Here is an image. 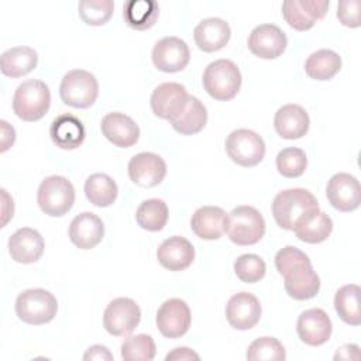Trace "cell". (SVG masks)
Returning <instances> with one entry per match:
<instances>
[{"label": "cell", "mask_w": 361, "mask_h": 361, "mask_svg": "<svg viewBox=\"0 0 361 361\" xmlns=\"http://www.w3.org/2000/svg\"><path fill=\"white\" fill-rule=\"evenodd\" d=\"M275 267L283 276V286L290 298L307 300L317 295L320 278L303 251L293 245L281 248L275 255Z\"/></svg>", "instance_id": "1"}, {"label": "cell", "mask_w": 361, "mask_h": 361, "mask_svg": "<svg viewBox=\"0 0 361 361\" xmlns=\"http://www.w3.org/2000/svg\"><path fill=\"white\" fill-rule=\"evenodd\" d=\"M317 209L319 203L313 193L302 188L282 190L272 202V216L283 230H293L305 214Z\"/></svg>", "instance_id": "2"}, {"label": "cell", "mask_w": 361, "mask_h": 361, "mask_svg": "<svg viewBox=\"0 0 361 361\" xmlns=\"http://www.w3.org/2000/svg\"><path fill=\"white\" fill-rule=\"evenodd\" d=\"M51 92L42 80L30 79L18 85L13 96V111L24 121H38L49 110Z\"/></svg>", "instance_id": "3"}, {"label": "cell", "mask_w": 361, "mask_h": 361, "mask_svg": "<svg viewBox=\"0 0 361 361\" xmlns=\"http://www.w3.org/2000/svg\"><path fill=\"white\" fill-rule=\"evenodd\" d=\"M202 82L209 96L220 102H227L238 93L241 73L233 61L217 59L206 66Z\"/></svg>", "instance_id": "4"}, {"label": "cell", "mask_w": 361, "mask_h": 361, "mask_svg": "<svg viewBox=\"0 0 361 361\" xmlns=\"http://www.w3.org/2000/svg\"><path fill=\"white\" fill-rule=\"evenodd\" d=\"M56 298L45 289L35 288L21 292L16 299V313L27 324H47L56 316Z\"/></svg>", "instance_id": "5"}, {"label": "cell", "mask_w": 361, "mask_h": 361, "mask_svg": "<svg viewBox=\"0 0 361 361\" xmlns=\"http://www.w3.org/2000/svg\"><path fill=\"white\" fill-rule=\"evenodd\" d=\"M37 202L45 214L61 217L66 214L75 203V188L65 176H48L38 188Z\"/></svg>", "instance_id": "6"}, {"label": "cell", "mask_w": 361, "mask_h": 361, "mask_svg": "<svg viewBox=\"0 0 361 361\" xmlns=\"http://www.w3.org/2000/svg\"><path fill=\"white\" fill-rule=\"evenodd\" d=\"M228 238L237 245H254L265 234V220L252 206H237L228 213Z\"/></svg>", "instance_id": "7"}, {"label": "cell", "mask_w": 361, "mask_h": 361, "mask_svg": "<svg viewBox=\"0 0 361 361\" xmlns=\"http://www.w3.org/2000/svg\"><path fill=\"white\" fill-rule=\"evenodd\" d=\"M61 100L75 109L90 107L99 96V83L93 73L73 69L65 73L59 86Z\"/></svg>", "instance_id": "8"}, {"label": "cell", "mask_w": 361, "mask_h": 361, "mask_svg": "<svg viewBox=\"0 0 361 361\" xmlns=\"http://www.w3.org/2000/svg\"><path fill=\"white\" fill-rule=\"evenodd\" d=\"M226 152L228 158L240 166H255L265 157V142L255 131L238 128L226 138Z\"/></svg>", "instance_id": "9"}, {"label": "cell", "mask_w": 361, "mask_h": 361, "mask_svg": "<svg viewBox=\"0 0 361 361\" xmlns=\"http://www.w3.org/2000/svg\"><path fill=\"white\" fill-rule=\"evenodd\" d=\"M141 320L140 306L130 298H116L104 309L103 326L106 331L116 337L130 334Z\"/></svg>", "instance_id": "10"}, {"label": "cell", "mask_w": 361, "mask_h": 361, "mask_svg": "<svg viewBox=\"0 0 361 361\" xmlns=\"http://www.w3.org/2000/svg\"><path fill=\"white\" fill-rule=\"evenodd\" d=\"M152 63L158 71L175 73L183 71L190 61L188 44L178 37H164L152 48Z\"/></svg>", "instance_id": "11"}, {"label": "cell", "mask_w": 361, "mask_h": 361, "mask_svg": "<svg viewBox=\"0 0 361 361\" xmlns=\"http://www.w3.org/2000/svg\"><path fill=\"white\" fill-rule=\"evenodd\" d=\"M157 327L166 338H179L188 333L192 322L190 309L182 299L165 300L157 312Z\"/></svg>", "instance_id": "12"}, {"label": "cell", "mask_w": 361, "mask_h": 361, "mask_svg": "<svg viewBox=\"0 0 361 361\" xmlns=\"http://www.w3.org/2000/svg\"><path fill=\"white\" fill-rule=\"evenodd\" d=\"M188 99L189 94L183 85L176 82H165L154 89L149 104L157 117L171 121L182 113Z\"/></svg>", "instance_id": "13"}, {"label": "cell", "mask_w": 361, "mask_h": 361, "mask_svg": "<svg viewBox=\"0 0 361 361\" xmlns=\"http://www.w3.org/2000/svg\"><path fill=\"white\" fill-rule=\"evenodd\" d=\"M329 4V0H286L282 3V16L293 30L307 31L326 16Z\"/></svg>", "instance_id": "14"}, {"label": "cell", "mask_w": 361, "mask_h": 361, "mask_svg": "<svg viewBox=\"0 0 361 361\" xmlns=\"http://www.w3.org/2000/svg\"><path fill=\"white\" fill-rule=\"evenodd\" d=\"M247 45L255 56L262 59H275L286 49L288 38L278 25L259 24L251 31Z\"/></svg>", "instance_id": "15"}, {"label": "cell", "mask_w": 361, "mask_h": 361, "mask_svg": "<svg viewBox=\"0 0 361 361\" xmlns=\"http://www.w3.org/2000/svg\"><path fill=\"white\" fill-rule=\"evenodd\" d=\"M330 204L340 212H353L361 203V186L355 176L340 172L330 178L326 188Z\"/></svg>", "instance_id": "16"}, {"label": "cell", "mask_w": 361, "mask_h": 361, "mask_svg": "<svg viewBox=\"0 0 361 361\" xmlns=\"http://www.w3.org/2000/svg\"><path fill=\"white\" fill-rule=\"evenodd\" d=\"M130 179L142 188L159 185L166 175V164L162 157L154 152H140L134 155L127 166Z\"/></svg>", "instance_id": "17"}, {"label": "cell", "mask_w": 361, "mask_h": 361, "mask_svg": "<svg viewBox=\"0 0 361 361\" xmlns=\"http://www.w3.org/2000/svg\"><path fill=\"white\" fill-rule=\"evenodd\" d=\"M261 303L257 296L248 292L233 295L226 305V317L231 327L250 330L261 319Z\"/></svg>", "instance_id": "18"}, {"label": "cell", "mask_w": 361, "mask_h": 361, "mask_svg": "<svg viewBox=\"0 0 361 361\" xmlns=\"http://www.w3.org/2000/svg\"><path fill=\"white\" fill-rule=\"evenodd\" d=\"M331 320L327 316V313L323 309H307L303 313H300L298 323H296V331L299 338L312 347H317L329 341L331 336Z\"/></svg>", "instance_id": "19"}, {"label": "cell", "mask_w": 361, "mask_h": 361, "mask_svg": "<svg viewBox=\"0 0 361 361\" xmlns=\"http://www.w3.org/2000/svg\"><path fill=\"white\" fill-rule=\"evenodd\" d=\"M102 134L113 145L120 148L133 147L140 138V127L124 113L113 111L102 118Z\"/></svg>", "instance_id": "20"}, {"label": "cell", "mask_w": 361, "mask_h": 361, "mask_svg": "<svg viewBox=\"0 0 361 361\" xmlns=\"http://www.w3.org/2000/svg\"><path fill=\"white\" fill-rule=\"evenodd\" d=\"M44 247L42 235L31 227L18 228L8 238V252L18 264L37 262L44 254Z\"/></svg>", "instance_id": "21"}, {"label": "cell", "mask_w": 361, "mask_h": 361, "mask_svg": "<svg viewBox=\"0 0 361 361\" xmlns=\"http://www.w3.org/2000/svg\"><path fill=\"white\" fill-rule=\"evenodd\" d=\"M158 262L169 271L178 272L189 268L195 259V248L189 240L172 235L161 243L157 250Z\"/></svg>", "instance_id": "22"}, {"label": "cell", "mask_w": 361, "mask_h": 361, "mask_svg": "<svg viewBox=\"0 0 361 361\" xmlns=\"http://www.w3.org/2000/svg\"><path fill=\"white\" fill-rule=\"evenodd\" d=\"M228 214L219 206H202L199 207L192 219V231L202 240H217L227 233Z\"/></svg>", "instance_id": "23"}, {"label": "cell", "mask_w": 361, "mask_h": 361, "mask_svg": "<svg viewBox=\"0 0 361 361\" xmlns=\"http://www.w3.org/2000/svg\"><path fill=\"white\" fill-rule=\"evenodd\" d=\"M103 221L92 212L78 214L69 224V238L80 250L94 248L103 240Z\"/></svg>", "instance_id": "24"}, {"label": "cell", "mask_w": 361, "mask_h": 361, "mask_svg": "<svg viewBox=\"0 0 361 361\" xmlns=\"http://www.w3.org/2000/svg\"><path fill=\"white\" fill-rule=\"evenodd\" d=\"M309 126V114L299 104H285L276 110L274 117L275 131L285 140L302 138L307 133Z\"/></svg>", "instance_id": "25"}, {"label": "cell", "mask_w": 361, "mask_h": 361, "mask_svg": "<svg viewBox=\"0 0 361 361\" xmlns=\"http://www.w3.org/2000/svg\"><path fill=\"white\" fill-rule=\"evenodd\" d=\"M231 30L228 23L221 18L210 17L202 20L193 30V38L197 48L203 52H216L228 42Z\"/></svg>", "instance_id": "26"}, {"label": "cell", "mask_w": 361, "mask_h": 361, "mask_svg": "<svg viewBox=\"0 0 361 361\" xmlns=\"http://www.w3.org/2000/svg\"><path fill=\"white\" fill-rule=\"evenodd\" d=\"M52 142L62 149H76L85 141L86 131L82 121L72 114H61L51 123Z\"/></svg>", "instance_id": "27"}, {"label": "cell", "mask_w": 361, "mask_h": 361, "mask_svg": "<svg viewBox=\"0 0 361 361\" xmlns=\"http://www.w3.org/2000/svg\"><path fill=\"white\" fill-rule=\"evenodd\" d=\"M296 237L307 244H319L327 240L333 231V221L322 210H313L305 214L293 227Z\"/></svg>", "instance_id": "28"}, {"label": "cell", "mask_w": 361, "mask_h": 361, "mask_svg": "<svg viewBox=\"0 0 361 361\" xmlns=\"http://www.w3.org/2000/svg\"><path fill=\"white\" fill-rule=\"evenodd\" d=\"M38 62L37 52L30 47H13L0 56L1 73L8 78H20L35 69Z\"/></svg>", "instance_id": "29"}, {"label": "cell", "mask_w": 361, "mask_h": 361, "mask_svg": "<svg viewBox=\"0 0 361 361\" xmlns=\"http://www.w3.org/2000/svg\"><path fill=\"white\" fill-rule=\"evenodd\" d=\"M169 123L179 134L192 135L204 128L207 123V110L197 97L189 94L188 103L182 113Z\"/></svg>", "instance_id": "30"}, {"label": "cell", "mask_w": 361, "mask_h": 361, "mask_svg": "<svg viewBox=\"0 0 361 361\" xmlns=\"http://www.w3.org/2000/svg\"><path fill=\"white\" fill-rule=\"evenodd\" d=\"M159 16V6L154 0H130L123 6L126 24L138 31L151 28Z\"/></svg>", "instance_id": "31"}, {"label": "cell", "mask_w": 361, "mask_h": 361, "mask_svg": "<svg viewBox=\"0 0 361 361\" xmlns=\"http://www.w3.org/2000/svg\"><path fill=\"white\" fill-rule=\"evenodd\" d=\"M341 69V58L331 49H319L305 62V72L314 80H330Z\"/></svg>", "instance_id": "32"}, {"label": "cell", "mask_w": 361, "mask_h": 361, "mask_svg": "<svg viewBox=\"0 0 361 361\" xmlns=\"http://www.w3.org/2000/svg\"><path fill=\"white\" fill-rule=\"evenodd\" d=\"M360 293L361 289L358 285L348 283L341 286L334 295V309L338 317L350 326H358L361 323Z\"/></svg>", "instance_id": "33"}, {"label": "cell", "mask_w": 361, "mask_h": 361, "mask_svg": "<svg viewBox=\"0 0 361 361\" xmlns=\"http://www.w3.org/2000/svg\"><path fill=\"white\" fill-rule=\"evenodd\" d=\"M85 195L87 200L97 207H109L114 203L118 188L106 173H93L85 182Z\"/></svg>", "instance_id": "34"}, {"label": "cell", "mask_w": 361, "mask_h": 361, "mask_svg": "<svg viewBox=\"0 0 361 361\" xmlns=\"http://www.w3.org/2000/svg\"><path fill=\"white\" fill-rule=\"evenodd\" d=\"M168 216V206L161 199H147L135 212L138 226L147 231H161L166 226Z\"/></svg>", "instance_id": "35"}, {"label": "cell", "mask_w": 361, "mask_h": 361, "mask_svg": "<svg viewBox=\"0 0 361 361\" xmlns=\"http://www.w3.org/2000/svg\"><path fill=\"white\" fill-rule=\"evenodd\" d=\"M155 353V343L149 334L130 336L121 344V358L124 361H151Z\"/></svg>", "instance_id": "36"}, {"label": "cell", "mask_w": 361, "mask_h": 361, "mask_svg": "<svg viewBox=\"0 0 361 361\" xmlns=\"http://www.w3.org/2000/svg\"><path fill=\"white\" fill-rule=\"evenodd\" d=\"M250 361H283L286 358L285 347L275 337H259L255 338L245 354Z\"/></svg>", "instance_id": "37"}, {"label": "cell", "mask_w": 361, "mask_h": 361, "mask_svg": "<svg viewBox=\"0 0 361 361\" xmlns=\"http://www.w3.org/2000/svg\"><path fill=\"white\" fill-rule=\"evenodd\" d=\"M307 166V158L303 149L288 147L276 155V169L285 178H298L303 175Z\"/></svg>", "instance_id": "38"}, {"label": "cell", "mask_w": 361, "mask_h": 361, "mask_svg": "<svg viewBox=\"0 0 361 361\" xmlns=\"http://www.w3.org/2000/svg\"><path fill=\"white\" fill-rule=\"evenodd\" d=\"M79 16L87 25H103L113 16L114 3L111 0H82L78 6Z\"/></svg>", "instance_id": "39"}, {"label": "cell", "mask_w": 361, "mask_h": 361, "mask_svg": "<svg viewBox=\"0 0 361 361\" xmlns=\"http://www.w3.org/2000/svg\"><path fill=\"white\" fill-rule=\"evenodd\" d=\"M267 265L264 259L255 254H243L234 261V272L241 282L255 283L265 275Z\"/></svg>", "instance_id": "40"}, {"label": "cell", "mask_w": 361, "mask_h": 361, "mask_svg": "<svg viewBox=\"0 0 361 361\" xmlns=\"http://www.w3.org/2000/svg\"><path fill=\"white\" fill-rule=\"evenodd\" d=\"M360 0H343L337 6V18L345 27H360Z\"/></svg>", "instance_id": "41"}, {"label": "cell", "mask_w": 361, "mask_h": 361, "mask_svg": "<svg viewBox=\"0 0 361 361\" xmlns=\"http://www.w3.org/2000/svg\"><path fill=\"white\" fill-rule=\"evenodd\" d=\"M83 360H107V361H111L113 354L110 353V350L107 347L100 345V344H94V345H92L86 350V353L83 354Z\"/></svg>", "instance_id": "42"}, {"label": "cell", "mask_w": 361, "mask_h": 361, "mask_svg": "<svg viewBox=\"0 0 361 361\" xmlns=\"http://www.w3.org/2000/svg\"><path fill=\"white\" fill-rule=\"evenodd\" d=\"M199 354H196L193 350L188 348V347H176L173 348L171 353L166 354L165 360L166 361H179V360H199Z\"/></svg>", "instance_id": "43"}, {"label": "cell", "mask_w": 361, "mask_h": 361, "mask_svg": "<svg viewBox=\"0 0 361 361\" xmlns=\"http://www.w3.org/2000/svg\"><path fill=\"white\" fill-rule=\"evenodd\" d=\"M1 124V152H6L13 144H14V140H16V131L11 126H8L7 121L1 120L0 121Z\"/></svg>", "instance_id": "44"}, {"label": "cell", "mask_w": 361, "mask_h": 361, "mask_svg": "<svg viewBox=\"0 0 361 361\" xmlns=\"http://www.w3.org/2000/svg\"><path fill=\"white\" fill-rule=\"evenodd\" d=\"M357 344H345L340 347L334 355V360H358L360 351Z\"/></svg>", "instance_id": "45"}, {"label": "cell", "mask_w": 361, "mask_h": 361, "mask_svg": "<svg viewBox=\"0 0 361 361\" xmlns=\"http://www.w3.org/2000/svg\"><path fill=\"white\" fill-rule=\"evenodd\" d=\"M1 196H3V221H1V227H4L6 223L8 221V219L13 217L14 204H13V199L8 196L6 189H1Z\"/></svg>", "instance_id": "46"}]
</instances>
